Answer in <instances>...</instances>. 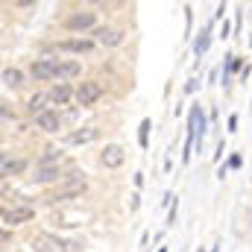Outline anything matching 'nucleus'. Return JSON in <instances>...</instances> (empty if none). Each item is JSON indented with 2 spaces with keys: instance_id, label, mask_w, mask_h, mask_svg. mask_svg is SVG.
Returning <instances> with one entry per match:
<instances>
[{
  "instance_id": "obj_1",
  "label": "nucleus",
  "mask_w": 252,
  "mask_h": 252,
  "mask_svg": "<svg viewBox=\"0 0 252 252\" xmlns=\"http://www.w3.org/2000/svg\"><path fill=\"white\" fill-rule=\"evenodd\" d=\"M82 190H85V179H82V176H70V179H64L62 185H59V188L47 196V202H64V199H76V196H82Z\"/></svg>"
},
{
  "instance_id": "obj_2",
  "label": "nucleus",
  "mask_w": 252,
  "mask_h": 252,
  "mask_svg": "<svg viewBox=\"0 0 252 252\" xmlns=\"http://www.w3.org/2000/svg\"><path fill=\"white\" fill-rule=\"evenodd\" d=\"M100 94H103L100 82H79V88H76V103H79V106H94V103L100 100Z\"/></svg>"
},
{
  "instance_id": "obj_3",
  "label": "nucleus",
  "mask_w": 252,
  "mask_h": 252,
  "mask_svg": "<svg viewBox=\"0 0 252 252\" xmlns=\"http://www.w3.org/2000/svg\"><path fill=\"white\" fill-rule=\"evenodd\" d=\"M35 217V208L32 205H15L12 211H3V223L6 226H15V223H27Z\"/></svg>"
},
{
  "instance_id": "obj_4",
  "label": "nucleus",
  "mask_w": 252,
  "mask_h": 252,
  "mask_svg": "<svg viewBox=\"0 0 252 252\" xmlns=\"http://www.w3.org/2000/svg\"><path fill=\"white\" fill-rule=\"evenodd\" d=\"M94 21H97V15H94V12H73V15L64 21V27H67V30H73V32H79V30H91V27H94Z\"/></svg>"
},
{
  "instance_id": "obj_5",
  "label": "nucleus",
  "mask_w": 252,
  "mask_h": 252,
  "mask_svg": "<svg viewBox=\"0 0 252 252\" xmlns=\"http://www.w3.org/2000/svg\"><path fill=\"white\" fill-rule=\"evenodd\" d=\"M124 158H126V156H124V147H118V144H109V147L100 153L103 167H112V170H115V167H121V164H124Z\"/></svg>"
},
{
  "instance_id": "obj_6",
  "label": "nucleus",
  "mask_w": 252,
  "mask_h": 252,
  "mask_svg": "<svg viewBox=\"0 0 252 252\" xmlns=\"http://www.w3.org/2000/svg\"><path fill=\"white\" fill-rule=\"evenodd\" d=\"M56 59H38V62H32L30 67V73L35 76V79H56Z\"/></svg>"
},
{
  "instance_id": "obj_7",
  "label": "nucleus",
  "mask_w": 252,
  "mask_h": 252,
  "mask_svg": "<svg viewBox=\"0 0 252 252\" xmlns=\"http://www.w3.org/2000/svg\"><path fill=\"white\" fill-rule=\"evenodd\" d=\"M70 97H76V91H70V85H64V82H56V85L50 88V94H47V100H50L53 106H67Z\"/></svg>"
},
{
  "instance_id": "obj_8",
  "label": "nucleus",
  "mask_w": 252,
  "mask_h": 252,
  "mask_svg": "<svg viewBox=\"0 0 252 252\" xmlns=\"http://www.w3.org/2000/svg\"><path fill=\"white\" fill-rule=\"evenodd\" d=\"M94 35H97V41H100L103 47H115V44H121V41H124V32H121V30H109V27L94 30Z\"/></svg>"
},
{
  "instance_id": "obj_9",
  "label": "nucleus",
  "mask_w": 252,
  "mask_h": 252,
  "mask_svg": "<svg viewBox=\"0 0 252 252\" xmlns=\"http://www.w3.org/2000/svg\"><path fill=\"white\" fill-rule=\"evenodd\" d=\"M35 124H38L41 132H59V129H62L59 115H56V112H50V109H47V112H41V115L35 118Z\"/></svg>"
},
{
  "instance_id": "obj_10",
  "label": "nucleus",
  "mask_w": 252,
  "mask_h": 252,
  "mask_svg": "<svg viewBox=\"0 0 252 252\" xmlns=\"http://www.w3.org/2000/svg\"><path fill=\"white\" fill-rule=\"evenodd\" d=\"M91 41L88 38H67V41H59V50L62 53H91Z\"/></svg>"
},
{
  "instance_id": "obj_11",
  "label": "nucleus",
  "mask_w": 252,
  "mask_h": 252,
  "mask_svg": "<svg viewBox=\"0 0 252 252\" xmlns=\"http://www.w3.org/2000/svg\"><path fill=\"white\" fill-rule=\"evenodd\" d=\"M97 129L94 126H85V129H76V132H70L67 135V144H91V141H97Z\"/></svg>"
},
{
  "instance_id": "obj_12",
  "label": "nucleus",
  "mask_w": 252,
  "mask_h": 252,
  "mask_svg": "<svg viewBox=\"0 0 252 252\" xmlns=\"http://www.w3.org/2000/svg\"><path fill=\"white\" fill-rule=\"evenodd\" d=\"M79 70H82V67H79V62H73V59H70V62H59L56 64V79H59V82L73 79V76H79Z\"/></svg>"
},
{
  "instance_id": "obj_13",
  "label": "nucleus",
  "mask_w": 252,
  "mask_h": 252,
  "mask_svg": "<svg viewBox=\"0 0 252 252\" xmlns=\"http://www.w3.org/2000/svg\"><path fill=\"white\" fill-rule=\"evenodd\" d=\"M32 247H35L38 252H59L62 244H59L56 238H50V235H38V238L32 241Z\"/></svg>"
},
{
  "instance_id": "obj_14",
  "label": "nucleus",
  "mask_w": 252,
  "mask_h": 252,
  "mask_svg": "<svg viewBox=\"0 0 252 252\" xmlns=\"http://www.w3.org/2000/svg\"><path fill=\"white\" fill-rule=\"evenodd\" d=\"M44 100H47V97H44V94H32V97H30V100H27V109H30V112H32V115H35V118H38V115H41V112H47V109H44Z\"/></svg>"
},
{
  "instance_id": "obj_15",
  "label": "nucleus",
  "mask_w": 252,
  "mask_h": 252,
  "mask_svg": "<svg viewBox=\"0 0 252 252\" xmlns=\"http://www.w3.org/2000/svg\"><path fill=\"white\" fill-rule=\"evenodd\" d=\"M59 161H62V153L59 150H44V156H41V167H59Z\"/></svg>"
},
{
  "instance_id": "obj_16",
  "label": "nucleus",
  "mask_w": 252,
  "mask_h": 252,
  "mask_svg": "<svg viewBox=\"0 0 252 252\" xmlns=\"http://www.w3.org/2000/svg\"><path fill=\"white\" fill-rule=\"evenodd\" d=\"M32 179L35 182H53V179H59V167H38Z\"/></svg>"
},
{
  "instance_id": "obj_17",
  "label": "nucleus",
  "mask_w": 252,
  "mask_h": 252,
  "mask_svg": "<svg viewBox=\"0 0 252 252\" xmlns=\"http://www.w3.org/2000/svg\"><path fill=\"white\" fill-rule=\"evenodd\" d=\"M21 79H24V76H21V70H15V67H6V70H3V85L18 88V85H21Z\"/></svg>"
},
{
  "instance_id": "obj_18",
  "label": "nucleus",
  "mask_w": 252,
  "mask_h": 252,
  "mask_svg": "<svg viewBox=\"0 0 252 252\" xmlns=\"http://www.w3.org/2000/svg\"><path fill=\"white\" fill-rule=\"evenodd\" d=\"M24 167H27L24 161H9V158H3V176H18Z\"/></svg>"
},
{
  "instance_id": "obj_19",
  "label": "nucleus",
  "mask_w": 252,
  "mask_h": 252,
  "mask_svg": "<svg viewBox=\"0 0 252 252\" xmlns=\"http://www.w3.org/2000/svg\"><path fill=\"white\" fill-rule=\"evenodd\" d=\"M193 50H196V56H202V53L208 50V32H202V35L196 38V44H193Z\"/></svg>"
},
{
  "instance_id": "obj_20",
  "label": "nucleus",
  "mask_w": 252,
  "mask_h": 252,
  "mask_svg": "<svg viewBox=\"0 0 252 252\" xmlns=\"http://www.w3.org/2000/svg\"><path fill=\"white\" fill-rule=\"evenodd\" d=\"M62 247H64V252H79V244H76V241H67Z\"/></svg>"
},
{
  "instance_id": "obj_21",
  "label": "nucleus",
  "mask_w": 252,
  "mask_h": 252,
  "mask_svg": "<svg viewBox=\"0 0 252 252\" xmlns=\"http://www.w3.org/2000/svg\"><path fill=\"white\" fill-rule=\"evenodd\" d=\"M147 129H150V124L144 121V124H141V144H147Z\"/></svg>"
},
{
  "instance_id": "obj_22",
  "label": "nucleus",
  "mask_w": 252,
  "mask_h": 252,
  "mask_svg": "<svg viewBox=\"0 0 252 252\" xmlns=\"http://www.w3.org/2000/svg\"><path fill=\"white\" fill-rule=\"evenodd\" d=\"M158 252H164V250H158Z\"/></svg>"
},
{
  "instance_id": "obj_23",
  "label": "nucleus",
  "mask_w": 252,
  "mask_h": 252,
  "mask_svg": "<svg viewBox=\"0 0 252 252\" xmlns=\"http://www.w3.org/2000/svg\"><path fill=\"white\" fill-rule=\"evenodd\" d=\"M199 252H202V250H199Z\"/></svg>"
}]
</instances>
